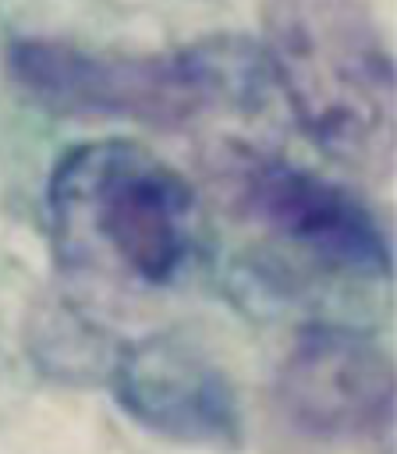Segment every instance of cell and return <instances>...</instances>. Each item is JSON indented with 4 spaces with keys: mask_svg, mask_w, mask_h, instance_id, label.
Segmentation results:
<instances>
[{
    "mask_svg": "<svg viewBox=\"0 0 397 454\" xmlns=\"http://www.w3.org/2000/svg\"><path fill=\"white\" fill-rule=\"evenodd\" d=\"M262 57L301 131L358 174L393 163V60L369 0H266Z\"/></svg>",
    "mask_w": 397,
    "mask_h": 454,
    "instance_id": "cell-3",
    "label": "cell"
},
{
    "mask_svg": "<svg viewBox=\"0 0 397 454\" xmlns=\"http://www.w3.org/2000/svg\"><path fill=\"white\" fill-rule=\"evenodd\" d=\"M113 401L142 429L206 450L241 447V408L230 380L191 340L152 333L110 362Z\"/></svg>",
    "mask_w": 397,
    "mask_h": 454,
    "instance_id": "cell-6",
    "label": "cell"
},
{
    "mask_svg": "<svg viewBox=\"0 0 397 454\" xmlns=\"http://www.w3.org/2000/svg\"><path fill=\"white\" fill-rule=\"evenodd\" d=\"M230 184L237 209L280 245L298 248L333 273L362 280L390 277L386 234L347 188L262 153L230 156Z\"/></svg>",
    "mask_w": 397,
    "mask_h": 454,
    "instance_id": "cell-4",
    "label": "cell"
},
{
    "mask_svg": "<svg viewBox=\"0 0 397 454\" xmlns=\"http://www.w3.org/2000/svg\"><path fill=\"white\" fill-rule=\"evenodd\" d=\"M14 82L64 117H117L184 128L213 114L255 110L269 67L248 39H206L170 53L85 50L60 39H18L7 53Z\"/></svg>",
    "mask_w": 397,
    "mask_h": 454,
    "instance_id": "cell-2",
    "label": "cell"
},
{
    "mask_svg": "<svg viewBox=\"0 0 397 454\" xmlns=\"http://www.w3.org/2000/svg\"><path fill=\"white\" fill-rule=\"evenodd\" d=\"M276 401L287 422L315 440H376L393 422V365L376 337L312 323L276 372Z\"/></svg>",
    "mask_w": 397,
    "mask_h": 454,
    "instance_id": "cell-5",
    "label": "cell"
},
{
    "mask_svg": "<svg viewBox=\"0 0 397 454\" xmlns=\"http://www.w3.org/2000/svg\"><path fill=\"white\" fill-rule=\"evenodd\" d=\"M46 216L57 262L113 287L174 284L202 234L195 188L131 138L67 149L46 184Z\"/></svg>",
    "mask_w": 397,
    "mask_h": 454,
    "instance_id": "cell-1",
    "label": "cell"
}]
</instances>
